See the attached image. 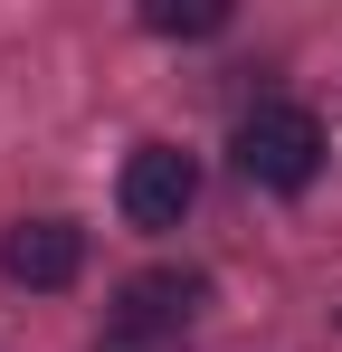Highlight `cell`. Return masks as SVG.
<instances>
[{
    "instance_id": "cell-1",
    "label": "cell",
    "mask_w": 342,
    "mask_h": 352,
    "mask_svg": "<svg viewBox=\"0 0 342 352\" xmlns=\"http://www.w3.org/2000/svg\"><path fill=\"white\" fill-rule=\"evenodd\" d=\"M238 172L257 181V190H314V172H323V115L314 105H295V96H266V105H247L238 115Z\"/></svg>"
},
{
    "instance_id": "cell-2",
    "label": "cell",
    "mask_w": 342,
    "mask_h": 352,
    "mask_svg": "<svg viewBox=\"0 0 342 352\" xmlns=\"http://www.w3.org/2000/svg\"><path fill=\"white\" fill-rule=\"evenodd\" d=\"M114 200H124L133 229H181L190 200H200V162H190L181 143H133V153H124V181H114Z\"/></svg>"
},
{
    "instance_id": "cell-3",
    "label": "cell",
    "mask_w": 342,
    "mask_h": 352,
    "mask_svg": "<svg viewBox=\"0 0 342 352\" xmlns=\"http://www.w3.org/2000/svg\"><path fill=\"white\" fill-rule=\"evenodd\" d=\"M200 305H209V276L200 267H143V276H124L114 286V333H152V343H181L190 324H200Z\"/></svg>"
},
{
    "instance_id": "cell-4",
    "label": "cell",
    "mask_w": 342,
    "mask_h": 352,
    "mask_svg": "<svg viewBox=\"0 0 342 352\" xmlns=\"http://www.w3.org/2000/svg\"><path fill=\"white\" fill-rule=\"evenodd\" d=\"M0 276L29 286V295L76 286V276H86V229H76V219H19V229L0 238Z\"/></svg>"
},
{
    "instance_id": "cell-5",
    "label": "cell",
    "mask_w": 342,
    "mask_h": 352,
    "mask_svg": "<svg viewBox=\"0 0 342 352\" xmlns=\"http://www.w3.org/2000/svg\"><path fill=\"white\" fill-rule=\"evenodd\" d=\"M143 29H152V38H219V29H228V0H152Z\"/></svg>"
},
{
    "instance_id": "cell-6",
    "label": "cell",
    "mask_w": 342,
    "mask_h": 352,
    "mask_svg": "<svg viewBox=\"0 0 342 352\" xmlns=\"http://www.w3.org/2000/svg\"><path fill=\"white\" fill-rule=\"evenodd\" d=\"M95 352H181V343H152V333H114V324H105V343H95Z\"/></svg>"
}]
</instances>
